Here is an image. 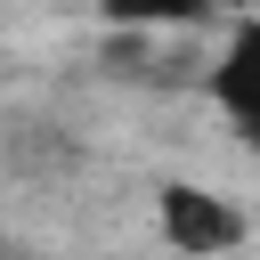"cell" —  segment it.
I'll list each match as a JSON object with an SVG mask.
<instances>
[{"instance_id":"cell-2","label":"cell","mask_w":260,"mask_h":260,"mask_svg":"<svg viewBox=\"0 0 260 260\" xmlns=\"http://www.w3.org/2000/svg\"><path fill=\"white\" fill-rule=\"evenodd\" d=\"M203 98L236 138H260V16H228L211 65H203Z\"/></svg>"},{"instance_id":"cell-3","label":"cell","mask_w":260,"mask_h":260,"mask_svg":"<svg viewBox=\"0 0 260 260\" xmlns=\"http://www.w3.org/2000/svg\"><path fill=\"white\" fill-rule=\"evenodd\" d=\"M98 16H106L114 32L146 41V32H187V24H203L211 0H98Z\"/></svg>"},{"instance_id":"cell-1","label":"cell","mask_w":260,"mask_h":260,"mask_svg":"<svg viewBox=\"0 0 260 260\" xmlns=\"http://www.w3.org/2000/svg\"><path fill=\"white\" fill-rule=\"evenodd\" d=\"M154 244L171 260H228L252 244V211L228 195V187H203V179H162L154 187Z\"/></svg>"}]
</instances>
